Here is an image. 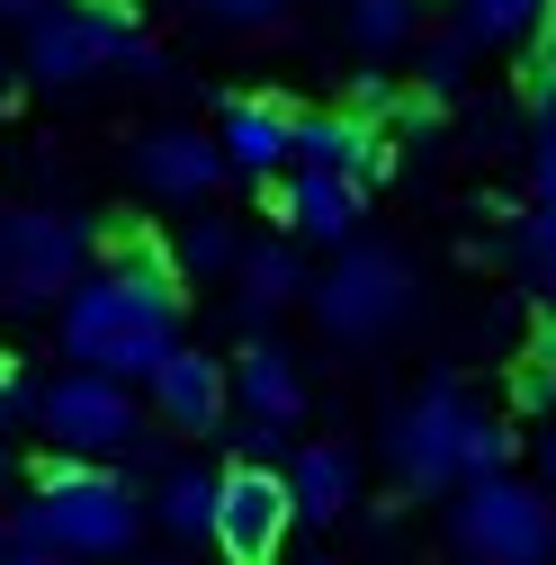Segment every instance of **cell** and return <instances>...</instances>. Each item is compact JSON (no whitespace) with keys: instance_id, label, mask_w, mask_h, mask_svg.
I'll use <instances>...</instances> for the list:
<instances>
[{"instance_id":"9","label":"cell","mask_w":556,"mask_h":565,"mask_svg":"<svg viewBox=\"0 0 556 565\" xmlns=\"http://www.w3.org/2000/svg\"><path fill=\"white\" fill-rule=\"evenodd\" d=\"M135 180H145L162 206H206L225 180V145L216 135H197V126H162L135 145Z\"/></svg>"},{"instance_id":"33","label":"cell","mask_w":556,"mask_h":565,"mask_svg":"<svg viewBox=\"0 0 556 565\" xmlns=\"http://www.w3.org/2000/svg\"><path fill=\"white\" fill-rule=\"evenodd\" d=\"M0 90H10V63H0Z\"/></svg>"},{"instance_id":"24","label":"cell","mask_w":556,"mask_h":565,"mask_svg":"<svg viewBox=\"0 0 556 565\" xmlns=\"http://www.w3.org/2000/svg\"><path fill=\"white\" fill-rule=\"evenodd\" d=\"M467 63H475V36H467V28L423 36V90H458V82H467Z\"/></svg>"},{"instance_id":"22","label":"cell","mask_w":556,"mask_h":565,"mask_svg":"<svg viewBox=\"0 0 556 565\" xmlns=\"http://www.w3.org/2000/svg\"><path fill=\"white\" fill-rule=\"evenodd\" d=\"M458 10H467V36L475 45H494V36H530L547 0H458Z\"/></svg>"},{"instance_id":"30","label":"cell","mask_w":556,"mask_h":565,"mask_svg":"<svg viewBox=\"0 0 556 565\" xmlns=\"http://www.w3.org/2000/svg\"><path fill=\"white\" fill-rule=\"evenodd\" d=\"M538 484L556 493V422H547V431H538Z\"/></svg>"},{"instance_id":"13","label":"cell","mask_w":556,"mask_h":565,"mask_svg":"<svg viewBox=\"0 0 556 565\" xmlns=\"http://www.w3.org/2000/svg\"><path fill=\"white\" fill-rule=\"evenodd\" d=\"M360 198L368 189H351L341 171H288L278 180V216H288V234H306V243H351L360 234Z\"/></svg>"},{"instance_id":"27","label":"cell","mask_w":556,"mask_h":565,"mask_svg":"<svg viewBox=\"0 0 556 565\" xmlns=\"http://www.w3.org/2000/svg\"><path fill=\"white\" fill-rule=\"evenodd\" d=\"M10 565H73V556L45 539V521H36V512H19V521H10Z\"/></svg>"},{"instance_id":"34","label":"cell","mask_w":556,"mask_h":565,"mask_svg":"<svg viewBox=\"0 0 556 565\" xmlns=\"http://www.w3.org/2000/svg\"><path fill=\"white\" fill-rule=\"evenodd\" d=\"M314 565H323V556H314Z\"/></svg>"},{"instance_id":"5","label":"cell","mask_w":556,"mask_h":565,"mask_svg":"<svg viewBox=\"0 0 556 565\" xmlns=\"http://www.w3.org/2000/svg\"><path fill=\"white\" fill-rule=\"evenodd\" d=\"M413 297H423V278L395 243H341V260L314 278V323L332 341H386L413 315Z\"/></svg>"},{"instance_id":"10","label":"cell","mask_w":556,"mask_h":565,"mask_svg":"<svg viewBox=\"0 0 556 565\" xmlns=\"http://www.w3.org/2000/svg\"><path fill=\"white\" fill-rule=\"evenodd\" d=\"M225 404H234V369L206 360V350H189V341L153 369V413L171 422V431H216Z\"/></svg>"},{"instance_id":"11","label":"cell","mask_w":556,"mask_h":565,"mask_svg":"<svg viewBox=\"0 0 556 565\" xmlns=\"http://www.w3.org/2000/svg\"><path fill=\"white\" fill-rule=\"evenodd\" d=\"M216 145H225V171H243V180H278V171L297 162V117L278 108V99H225Z\"/></svg>"},{"instance_id":"16","label":"cell","mask_w":556,"mask_h":565,"mask_svg":"<svg viewBox=\"0 0 556 565\" xmlns=\"http://www.w3.org/2000/svg\"><path fill=\"white\" fill-rule=\"evenodd\" d=\"M234 395H243V422H278V431L306 413V377H297V360L278 341H252L234 360Z\"/></svg>"},{"instance_id":"31","label":"cell","mask_w":556,"mask_h":565,"mask_svg":"<svg viewBox=\"0 0 556 565\" xmlns=\"http://www.w3.org/2000/svg\"><path fill=\"white\" fill-rule=\"evenodd\" d=\"M54 0H0V19H45Z\"/></svg>"},{"instance_id":"20","label":"cell","mask_w":556,"mask_h":565,"mask_svg":"<svg viewBox=\"0 0 556 565\" xmlns=\"http://www.w3.org/2000/svg\"><path fill=\"white\" fill-rule=\"evenodd\" d=\"M171 260H180L189 278H225V269L243 260V234H234L225 216H197V225L180 234V252H171Z\"/></svg>"},{"instance_id":"18","label":"cell","mask_w":556,"mask_h":565,"mask_svg":"<svg viewBox=\"0 0 556 565\" xmlns=\"http://www.w3.org/2000/svg\"><path fill=\"white\" fill-rule=\"evenodd\" d=\"M216 493H225V476H206V467H171L162 493H153V521H162L171 539H206V547H216Z\"/></svg>"},{"instance_id":"32","label":"cell","mask_w":556,"mask_h":565,"mask_svg":"<svg viewBox=\"0 0 556 565\" xmlns=\"http://www.w3.org/2000/svg\"><path fill=\"white\" fill-rule=\"evenodd\" d=\"M0 565H10V521H0Z\"/></svg>"},{"instance_id":"25","label":"cell","mask_w":556,"mask_h":565,"mask_svg":"<svg viewBox=\"0 0 556 565\" xmlns=\"http://www.w3.org/2000/svg\"><path fill=\"white\" fill-rule=\"evenodd\" d=\"M530 99H538V108H556V0H547L538 28H530Z\"/></svg>"},{"instance_id":"3","label":"cell","mask_w":556,"mask_h":565,"mask_svg":"<svg viewBox=\"0 0 556 565\" xmlns=\"http://www.w3.org/2000/svg\"><path fill=\"white\" fill-rule=\"evenodd\" d=\"M28 512L45 521V539L73 565H108V556H126L135 539H145V503L126 493V476H108L90 458H45Z\"/></svg>"},{"instance_id":"12","label":"cell","mask_w":556,"mask_h":565,"mask_svg":"<svg viewBox=\"0 0 556 565\" xmlns=\"http://www.w3.org/2000/svg\"><path fill=\"white\" fill-rule=\"evenodd\" d=\"M297 162L306 171H341L351 189H377L386 180V135L368 117H297Z\"/></svg>"},{"instance_id":"29","label":"cell","mask_w":556,"mask_h":565,"mask_svg":"<svg viewBox=\"0 0 556 565\" xmlns=\"http://www.w3.org/2000/svg\"><path fill=\"white\" fill-rule=\"evenodd\" d=\"M28 404H36V395L19 386V369H10V360H0V422H10V413H28Z\"/></svg>"},{"instance_id":"7","label":"cell","mask_w":556,"mask_h":565,"mask_svg":"<svg viewBox=\"0 0 556 565\" xmlns=\"http://www.w3.org/2000/svg\"><path fill=\"white\" fill-rule=\"evenodd\" d=\"M36 422L54 431L63 458H117V449H135V431H145V413H135L126 377H99V369L54 377V386L36 395Z\"/></svg>"},{"instance_id":"15","label":"cell","mask_w":556,"mask_h":565,"mask_svg":"<svg viewBox=\"0 0 556 565\" xmlns=\"http://www.w3.org/2000/svg\"><path fill=\"white\" fill-rule=\"evenodd\" d=\"M288 503H297V521L332 530L341 512L360 503V458L341 449V440H314V449H297V458H288Z\"/></svg>"},{"instance_id":"28","label":"cell","mask_w":556,"mask_h":565,"mask_svg":"<svg viewBox=\"0 0 556 565\" xmlns=\"http://www.w3.org/2000/svg\"><path fill=\"white\" fill-rule=\"evenodd\" d=\"M530 198H538L547 216H556V117L538 126V145H530Z\"/></svg>"},{"instance_id":"1","label":"cell","mask_w":556,"mask_h":565,"mask_svg":"<svg viewBox=\"0 0 556 565\" xmlns=\"http://www.w3.org/2000/svg\"><path fill=\"white\" fill-rule=\"evenodd\" d=\"M171 350H180V260L126 234V252L63 297V360L99 377H153Z\"/></svg>"},{"instance_id":"6","label":"cell","mask_w":556,"mask_h":565,"mask_svg":"<svg viewBox=\"0 0 556 565\" xmlns=\"http://www.w3.org/2000/svg\"><path fill=\"white\" fill-rule=\"evenodd\" d=\"M90 252L99 234L82 216H63V206H19L10 225H0V288L19 306H63L90 278Z\"/></svg>"},{"instance_id":"4","label":"cell","mask_w":556,"mask_h":565,"mask_svg":"<svg viewBox=\"0 0 556 565\" xmlns=\"http://www.w3.org/2000/svg\"><path fill=\"white\" fill-rule=\"evenodd\" d=\"M449 547L467 565H556V503L530 476H475L449 503Z\"/></svg>"},{"instance_id":"2","label":"cell","mask_w":556,"mask_h":565,"mask_svg":"<svg viewBox=\"0 0 556 565\" xmlns=\"http://www.w3.org/2000/svg\"><path fill=\"white\" fill-rule=\"evenodd\" d=\"M386 467L413 493H458L475 476H503L512 467V431L484 413L458 377H431L413 404L386 413Z\"/></svg>"},{"instance_id":"23","label":"cell","mask_w":556,"mask_h":565,"mask_svg":"<svg viewBox=\"0 0 556 565\" xmlns=\"http://www.w3.org/2000/svg\"><path fill=\"white\" fill-rule=\"evenodd\" d=\"M512 395H521L530 413H556V323H538V341H530V360L512 369Z\"/></svg>"},{"instance_id":"21","label":"cell","mask_w":556,"mask_h":565,"mask_svg":"<svg viewBox=\"0 0 556 565\" xmlns=\"http://www.w3.org/2000/svg\"><path fill=\"white\" fill-rule=\"evenodd\" d=\"M512 260H521V278H530V288L556 306V216H547V206H530V216L512 225Z\"/></svg>"},{"instance_id":"26","label":"cell","mask_w":556,"mask_h":565,"mask_svg":"<svg viewBox=\"0 0 556 565\" xmlns=\"http://www.w3.org/2000/svg\"><path fill=\"white\" fill-rule=\"evenodd\" d=\"M189 10H206V19H225V28H278L297 10V0H189Z\"/></svg>"},{"instance_id":"14","label":"cell","mask_w":556,"mask_h":565,"mask_svg":"<svg viewBox=\"0 0 556 565\" xmlns=\"http://www.w3.org/2000/svg\"><path fill=\"white\" fill-rule=\"evenodd\" d=\"M28 73L54 82V90H73V82L108 73L99 28H90V0H82V10H45V19H28Z\"/></svg>"},{"instance_id":"8","label":"cell","mask_w":556,"mask_h":565,"mask_svg":"<svg viewBox=\"0 0 556 565\" xmlns=\"http://www.w3.org/2000/svg\"><path fill=\"white\" fill-rule=\"evenodd\" d=\"M288 530H297L288 476L234 458V467H225V493H216V547H225V565H278Z\"/></svg>"},{"instance_id":"17","label":"cell","mask_w":556,"mask_h":565,"mask_svg":"<svg viewBox=\"0 0 556 565\" xmlns=\"http://www.w3.org/2000/svg\"><path fill=\"white\" fill-rule=\"evenodd\" d=\"M234 278H243V315H278V306H297V297H306V260H297V243H288V234L243 243Z\"/></svg>"},{"instance_id":"19","label":"cell","mask_w":556,"mask_h":565,"mask_svg":"<svg viewBox=\"0 0 556 565\" xmlns=\"http://www.w3.org/2000/svg\"><path fill=\"white\" fill-rule=\"evenodd\" d=\"M341 19H351V45L360 54H404L413 36H423V0H341Z\"/></svg>"}]
</instances>
